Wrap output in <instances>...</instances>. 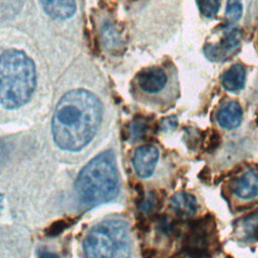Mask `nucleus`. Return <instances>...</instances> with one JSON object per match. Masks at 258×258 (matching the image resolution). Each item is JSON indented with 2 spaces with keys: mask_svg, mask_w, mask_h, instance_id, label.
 Instances as JSON below:
<instances>
[{
  "mask_svg": "<svg viewBox=\"0 0 258 258\" xmlns=\"http://www.w3.org/2000/svg\"><path fill=\"white\" fill-rule=\"evenodd\" d=\"M39 258H58V256L51 252H43L42 254H40Z\"/></svg>",
  "mask_w": 258,
  "mask_h": 258,
  "instance_id": "obj_20",
  "label": "nucleus"
},
{
  "mask_svg": "<svg viewBox=\"0 0 258 258\" xmlns=\"http://www.w3.org/2000/svg\"><path fill=\"white\" fill-rule=\"evenodd\" d=\"M138 87L147 94H158L165 89L168 77L166 72L159 67H151L141 71L136 78Z\"/></svg>",
  "mask_w": 258,
  "mask_h": 258,
  "instance_id": "obj_6",
  "label": "nucleus"
},
{
  "mask_svg": "<svg viewBox=\"0 0 258 258\" xmlns=\"http://www.w3.org/2000/svg\"><path fill=\"white\" fill-rule=\"evenodd\" d=\"M233 194L240 200L250 201L258 197V169H248L232 183Z\"/></svg>",
  "mask_w": 258,
  "mask_h": 258,
  "instance_id": "obj_8",
  "label": "nucleus"
},
{
  "mask_svg": "<svg viewBox=\"0 0 258 258\" xmlns=\"http://www.w3.org/2000/svg\"><path fill=\"white\" fill-rule=\"evenodd\" d=\"M68 226V224H66L64 223V221H58V222H56L55 224H53V225H51L50 226V228H49V230H48V234L47 235H50V236H52V235H57L59 232H61L66 227Z\"/></svg>",
  "mask_w": 258,
  "mask_h": 258,
  "instance_id": "obj_17",
  "label": "nucleus"
},
{
  "mask_svg": "<svg viewBox=\"0 0 258 258\" xmlns=\"http://www.w3.org/2000/svg\"><path fill=\"white\" fill-rule=\"evenodd\" d=\"M243 12V5L241 0H228L226 7V17L230 22L238 21Z\"/></svg>",
  "mask_w": 258,
  "mask_h": 258,
  "instance_id": "obj_15",
  "label": "nucleus"
},
{
  "mask_svg": "<svg viewBox=\"0 0 258 258\" xmlns=\"http://www.w3.org/2000/svg\"><path fill=\"white\" fill-rule=\"evenodd\" d=\"M245 84L246 70L240 63L233 64L222 76V85L224 89L229 92H239L244 89Z\"/></svg>",
  "mask_w": 258,
  "mask_h": 258,
  "instance_id": "obj_11",
  "label": "nucleus"
},
{
  "mask_svg": "<svg viewBox=\"0 0 258 258\" xmlns=\"http://www.w3.org/2000/svg\"><path fill=\"white\" fill-rule=\"evenodd\" d=\"M159 151L154 145H143L138 147L133 156V166L139 177H149L157 164Z\"/></svg>",
  "mask_w": 258,
  "mask_h": 258,
  "instance_id": "obj_7",
  "label": "nucleus"
},
{
  "mask_svg": "<svg viewBox=\"0 0 258 258\" xmlns=\"http://www.w3.org/2000/svg\"><path fill=\"white\" fill-rule=\"evenodd\" d=\"M200 12L207 18L214 17L221 6V0H196Z\"/></svg>",
  "mask_w": 258,
  "mask_h": 258,
  "instance_id": "obj_14",
  "label": "nucleus"
},
{
  "mask_svg": "<svg viewBox=\"0 0 258 258\" xmlns=\"http://www.w3.org/2000/svg\"><path fill=\"white\" fill-rule=\"evenodd\" d=\"M154 205V197L152 195H149L142 203V207L144 211H148L149 209L152 208V206Z\"/></svg>",
  "mask_w": 258,
  "mask_h": 258,
  "instance_id": "obj_19",
  "label": "nucleus"
},
{
  "mask_svg": "<svg viewBox=\"0 0 258 258\" xmlns=\"http://www.w3.org/2000/svg\"><path fill=\"white\" fill-rule=\"evenodd\" d=\"M86 258H129L131 244L127 224L104 221L95 226L84 241Z\"/></svg>",
  "mask_w": 258,
  "mask_h": 258,
  "instance_id": "obj_4",
  "label": "nucleus"
},
{
  "mask_svg": "<svg viewBox=\"0 0 258 258\" xmlns=\"http://www.w3.org/2000/svg\"><path fill=\"white\" fill-rule=\"evenodd\" d=\"M146 130V125L144 124L143 121L139 120V121H134L130 127V132H131V136L133 138H138L140 136L143 135V133Z\"/></svg>",
  "mask_w": 258,
  "mask_h": 258,
  "instance_id": "obj_16",
  "label": "nucleus"
},
{
  "mask_svg": "<svg viewBox=\"0 0 258 258\" xmlns=\"http://www.w3.org/2000/svg\"><path fill=\"white\" fill-rule=\"evenodd\" d=\"M102 118L99 99L84 89L66 93L56 105L51 132L56 145L68 151L83 149L94 138Z\"/></svg>",
  "mask_w": 258,
  "mask_h": 258,
  "instance_id": "obj_1",
  "label": "nucleus"
},
{
  "mask_svg": "<svg viewBox=\"0 0 258 258\" xmlns=\"http://www.w3.org/2000/svg\"><path fill=\"white\" fill-rule=\"evenodd\" d=\"M119 189V177L115 156L105 151L93 158L80 172L76 190L87 205H99L113 200Z\"/></svg>",
  "mask_w": 258,
  "mask_h": 258,
  "instance_id": "obj_3",
  "label": "nucleus"
},
{
  "mask_svg": "<svg viewBox=\"0 0 258 258\" xmlns=\"http://www.w3.org/2000/svg\"><path fill=\"white\" fill-rule=\"evenodd\" d=\"M172 210L180 217L192 216L198 208L196 198L188 192H176L170 199Z\"/></svg>",
  "mask_w": 258,
  "mask_h": 258,
  "instance_id": "obj_12",
  "label": "nucleus"
},
{
  "mask_svg": "<svg viewBox=\"0 0 258 258\" xmlns=\"http://www.w3.org/2000/svg\"><path fill=\"white\" fill-rule=\"evenodd\" d=\"M177 126V120L174 116L167 117L162 121V130H168V129H174Z\"/></svg>",
  "mask_w": 258,
  "mask_h": 258,
  "instance_id": "obj_18",
  "label": "nucleus"
},
{
  "mask_svg": "<svg viewBox=\"0 0 258 258\" xmlns=\"http://www.w3.org/2000/svg\"><path fill=\"white\" fill-rule=\"evenodd\" d=\"M238 234L244 240H252L258 236V210L245 216L238 225Z\"/></svg>",
  "mask_w": 258,
  "mask_h": 258,
  "instance_id": "obj_13",
  "label": "nucleus"
},
{
  "mask_svg": "<svg viewBox=\"0 0 258 258\" xmlns=\"http://www.w3.org/2000/svg\"><path fill=\"white\" fill-rule=\"evenodd\" d=\"M242 40V32L238 28H230L224 32L223 39L218 44L207 45L204 49L205 55L215 61L225 60L234 53L240 46Z\"/></svg>",
  "mask_w": 258,
  "mask_h": 258,
  "instance_id": "obj_5",
  "label": "nucleus"
},
{
  "mask_svg": "<svg viewBox=\"0 0 258 258\" xmlns=\"http://www.w3.org/2000/svg\"><path fill=\"white\" fill-rule=\"evenodd\" d=\"M36 86V70L23 51L8 49L0 55V105L16 109L31 98Z\"/></svg>",
  "mask_w": 258,
  "mask_h": 258,
  "instance_id": "obj_2",
  "label": "nucleus"
},
{
  "mask_svg": "<svg viewBox=\"0 0 258 258\" xmlns=\"http://www.w3.org/2000/svg\"><path fill=\"white\" fill-rule=\"evenodd\" d=\"M243 111L240 104L236 101H230L224 104L217 113L218 124L227 130H232L241 124Z\"/></svg>",
  "mask_w": 258,
  "mask_h": 258,
  "instance_id": "obj_9",
  "label": "nucleus"
},
{
  "mask_svg": "<svg viewBox=\"0 0 258 258\" xmlns=\"http://www.w3.org/2000/svg\"><path fill=\"white\" fill-rule=\"evenodd\" d=\"M39 3L53 19H68L76 11V0H39Z\"/></svg>",
  "mask_w": 258,
  "mask_h": 258,
  "instance_id": "obj_10",
  "label": "nucleus"
}]
</instances>
